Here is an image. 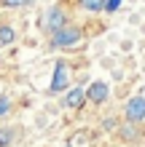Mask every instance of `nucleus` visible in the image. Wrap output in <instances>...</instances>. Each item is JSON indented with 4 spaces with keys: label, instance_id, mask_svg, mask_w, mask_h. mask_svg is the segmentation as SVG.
<instances>
[{
    "label": "nucleus",
    "instance_id": "nucleus-1",
    "mask_svg": "<svg viewBox=\"0 0 145 147\" xmlns=\"http://www.w3.org/2000/svg\"><path fill=\"white\" fill-rule=\"evenodd\" d=\"M83 30L75 27V24H65L62 30H57L54 35L48 38V48H78L83 43Z\"/></svg>",
    "mask_w": 145,
    "mask_h": 147
},
{
    "label": "nucleus",
    "instance_id": "nucleus-2",
    "mask_svg": "<svg viewBox=\"0 0 145 147\" xmlns=\"http://www.w3.org/2000/svg\"><path fill=\"white\" fill-rule=\"evenodd\" d=\"M65 24H70V16H67V11L62 5H48L43 11V16H40V30H43L48 38L54 35L57 30H62Z\"/></svg>",
    "mask_w": 145,
    "mask_h": 147
},
{
    "label": "nucleus",
    "instance_id": "nucleus-3",
    "mask_svg": "<svg viewBox=\"0 0 145 147\" xmlns=\"http://www.w3.org/2000/svg\"><path fill=\"white\" fill-rule=\"evenodd\" d=\"M124 120H126V123H137V126L145 120V96H142V94H137V96H132L129 102H126Z\"/></svg>",
    "mask_w": 145,
    "mask_h": 147
},
{
    "label": "nucleus",
    "instance_id": "nucleus-4",
    "mask_svg": "<svg viewBox=\"0 0 145 147\" xmlns=\"http://www.w3.org/2000/svg\"><path fill=\"white\" fill-rule=\"evenodd\" d=\"M110 96V86L105 80H91L86 86V102H91V105H105Z\"/></svg>",
    "mask_w": 145,
    "mask_h": 147
},
{
    "label": "nucleus",
    "instance_id": "nucleus-5",
    "mask_svg": "<svg viewBox=\"0 0 145 147\" xmlns=\"http://www.w3.org/2000/svg\"><path fill=\"white\" fill-rule=\"evenodd\" d=\"M67 88H70V75H67V62H57L54 78H51V86H48V94H59V91H67Z\"/></svg>",
    "mask_w": 145,
    "mask_h": 147
},
{
    "label": "nucleus",
    "instance_id": "nucleus-6",
    "mask_svg": "<svg viewBox=\"0 0 145 147\" xmlns=\"http://www.w3.org/2000/svg\"><path fill=\"white\" fill-rule=\"evenodd\" d=\"M86 105V88L83 86H70L65 94V107L67 110H83Z\"/></svg>",
    "mask_w": 145,
    "mask_h": 147
},
{
    "label": "nucleus",
    "instance_id": "nucleus-7",
    "mask_svg": "<svg viewBox=\"0 0 145 147\" xmlns=\"http://www.w3.org/2000/svg\"><path fill=\"white\" fill-rule=\"evenodd\" d=\"M118 136L124 142H137V139H142V128L137 123H124V126H118Z\"/></svg>",
    "mask_w": 145,
    "mask_h": 147
},
{
    "label": "nucleus",
    "instance_id": "nucleus-8",
    "mask_svg": "<svg viewBox=\"0 0 145 147\" xmlns=\"http://www.w3.org/2000/svg\"><path fill=\"white\" fill-rule=\"evenodd\" d=\"M16 128L14 126H3L0 128V147H14V142H16Z\"/></svg>",
    "mask_w": 145,
    "mask_h": 147
},
{
    "label": "nucleus",
    "instance_id": "nucleus-9",
    "mask_svg": "<svg viewBox=\"0 0 145 147\" xmlns=\"http://www.w3.org/2000/svg\"><path fill=\"white\" fill-rule=\"evenodd\" d=\"M14 40H16L14 24H0V46H11Z\"/></svg>",
    "mask_w": 145,
    "mask_h": 147
},
{
    "label": "nucleus",
    "instance_id": "nucleus-10",
    "mask_svg": "<svg viewBox=\"0 0 145 147\" xmlns=\"http://www.w3.org/2000/svg\"><path fill=\"white\" fill-rule=\"evenodd\" d=\"M78 8H83L89 13H99V11H105V0H78Z\"/></svg>",
    "mask_w": 145,
    "mask_h": 147
},
{
    "label": "nucleus",
    "instance_id": "nucleus-11",
    "mask_svg": "<svg viewBox=\"0 0 145 147\" xmlns=\"http://www.w3.org/2000/svg\"><path fill=\"white\" fill-rule=\"evenodd\" d=\"M11 107H14L11 96H0V118H5L8 112H11Z\"/></svg>",
    "mask_w": 145,
    "mask_h": 147
},
{
    "label": "nucleus",
    "instance_id": "nucleus-12",
    "mask_svg": "<svg viewBox=\"0 0 145 147\" xmlns=\"http://www.w3.org/2000/svg\"><path fill=\"white\" fill-rule=\"evenodd\" d=\"M30 0H0V5L3 8H22V5H27Z\"/></svg>",
    "mask_w": 145,
    "mask_h": 147
},
{
    "label": "nucleus",
    "instance_id": "nucleus-13",
    "mask_svg": "<svg viewBox=\"0 0 145 147\" xmlns=\"http://www.w3.org/2000/svg\"><path fill=\"white\" fill-rule=\"evenodd\" d=\"M102 126H105V131H116V128L121 126V123H118L116 118H105V120H102Z\"/></svg>",
    "mask_w": 145,
    "mask_h": 147
},
{
    "label": "nucleus",
    "instance_id": "nucleus-14",
    "mask_svg": "<svg viewBox=\"0 0 145 147\" xmlns=\"http://www.w3.org/2000/svg\"><path fill=\"white\" fill-rule=\"evenodd\" d=\"M118 5H121V0H105V13L118 11Z\"/></svg>",
    "mask_w": 145,
    "mask_h": 147
},
{
    "label": "nucleus",
    "instance_id": "nucleus-15",
    "mask_svg": "<svg viewBox=\"0 0 145 147\" xmlns=\"http://www.w3.org/2000/svg\"><path fill=\"white\" fill-rule=\"evenodd\" d=\"M142 136H145V134H142Z\"/></svg>",
    "mask_w": 145,
    "mask_h": 147
}]
</instances>
